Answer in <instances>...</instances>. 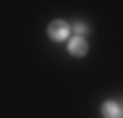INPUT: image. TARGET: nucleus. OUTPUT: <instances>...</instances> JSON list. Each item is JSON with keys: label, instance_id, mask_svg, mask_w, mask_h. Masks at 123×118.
<instances>
[{"label": "nucleus", "instance_id": "obj_1", "mask_svg": "<svg viewBox=\"0 0 123 118\" xmlns=\"http://www.w3.org/2000/svg\"><path fill=\"white\" fill-rule=\"evenodd\" d=\"M47 34H50V39H55V42H66V39H71V26L66 21H52L47 26Z\"/></svg>", "mask_w": 123, "mask_h": 118}, {"label": "nucleus", "instance_id": "obj_2", "mask_svg": "<svg viewBox=\"0 0 123 118\" xmlns=\"http://www.w3.org/2000/svg\"><path fill=\"white\" fill-rule=\"evenodd\" d=\"M68 50H71V55H86L89 45H86L84 37H71L68 39Z\"/></svg>", "mask_w": 123, "mask_h": 118}, {"label": "nucleus", "instance_id": "obj_3", "mask_svg": "<svg viewBox=\"0 0 123 118\" xmlns=\"http://www.w3.org/2000/svg\"><path fill=\"white\" fill-rule=\"evenodd\" d=\"M102 113H105V118H121V105L110 100V102L102 105Z\"/></svg>", "mask_w": 123, "mask_h": 118}, {"label": "nucleus", "instance_id": "obj_4", "mask_svg": "<svg viewBox=\"0 0 123 118\" xmlns=\"http://www.w3.org/2000/svg\"><path fill=\"white\" fill-rule=\"evenodd\" d=\"M74 29H76V37H84L86 34V24H76Z\"/></svg>", "mask_w": 123, "mask_h": 118}]
</instances>
